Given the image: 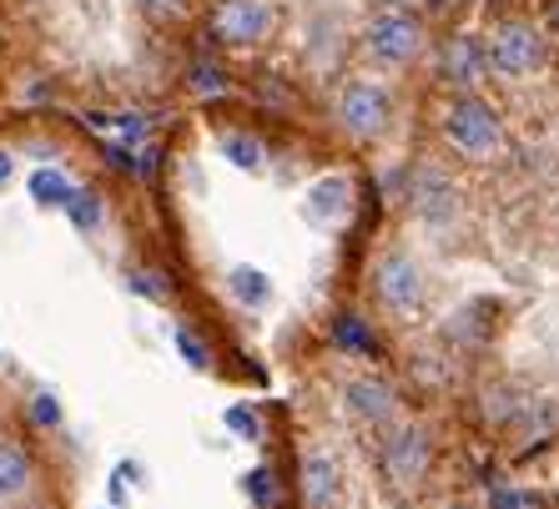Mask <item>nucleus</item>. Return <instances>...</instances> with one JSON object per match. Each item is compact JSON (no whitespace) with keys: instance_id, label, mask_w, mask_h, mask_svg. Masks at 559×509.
<instances>
[{"instance_id":"27","label":"nucleus","mask_w":559,"mask_h":509,"mask_svg":"<svg viewBox=\"0 0 559 509\" xmlns=\"http://www.w3.org/2000/svg\"><path fill=\"white\" fill-rule=\"evenodd\" d=\"M383 5H404V0H383Z\"/></svg>"},{"instance_id":"15","label":"nucleus","mask_w":559,"mask_h":509,"mask_svg":"<svg viewBox=\"0 0 559 509\" xmlns=\"http://www.w3.org/2000/svg\"><path fill=\"white\" fill-rule=\"evenodd\" d=\"M26 187H31V202H36V208H61L76 182H71L61 167H36V171L26 177Z\"/></svg>"},{"instance_id":"4","label":"nucleus","mask_w":559,"mask_h":509,"mask_svg":"<svg viewBox=\"0 0 559 509\" xmlns=\"http://www.w3.org/2000/svg\"><path fill=\"white\" fill-rule=\"evenodd\" d=\"M549 46H545V31L530 26V21H499L495 36L484 40V61L489 71L504 81H520V76H534L545 66Z\"/></svg>"},{"instance_id":"14","label":"nucleus","mask_w":559,"mask_h":509,"mask_svg":"<svg viewBox=\"0 0 559 509\" xmlns=\"http://www.w3.org/2000/svg\"><path fill=\"white\" fill-rule=\"evenodd\" d=\"M31 489V454L15 439H0V499H21Z\"/></svg>"},{"instance_id":"17","label":"nucleus","mask_w":559,"mask_h":509,"mask_svg":"<svg viewBox=\"0 0 559 509\" xmlns=\"http://www.w3.org/2000/svg\"><path fill=\"white\" fill-rule=\"evenodd\" d=\"M222 157L233 162L237 171H258L262 167V142L248 137V131H227V137H222Z\"/></svg>"},{"instance_id":"7","label":"nucleus","mask_w":559,"mask_h":509,"mask_svg":"<svg viewBox=\"0 0 559 509\" xmlns=\"http://www.w3.org/2000/svg\"><path fill=\"white\" fill-rule=\"evenodd\" d=\"M348 212H353V177H343V171H328V177L308 182V192L298 202V217L308 227H338Z\"/></svg>"},{"instance_id":"2","label":"nucleus","mask_w":559,"mask_h":509,"mask_svg":"<svg viewBox=\"0 0 559 509\" xmlns=\"http://www.w3.org/2000/svg\"><path fill=\"white\" fill-rule=\"evenodd\" d=\"M443 137L454 146L459 157H495L499 146H504V121L479 92H459L454 106H449V117H443Z\"/></svg>"},{"instance_id":"25","label":"nucleus","mask_w":559,"mask_h":509,"mask_svg":"<svg viewBox=\"0 0 559 509\" xmlns=\"http://www.w3.org/2000/svg\"><path fill=\"white\" fill-rule=\"evenodd\" d=\"M495 509H530L524 505V495H514V489H495V499H489Z\"/></svg>"},{"instance_id":"22","label":"nucleus","mask_w":559,"mask_h":509,"mask_svg":"<svg viewBox=\"0 0 559 509\" xmlns=\"http://www.w3.org/2000/svg\"><path fill=\"white\" fill-rule=\"evenodd\" d=\"M248 495L258 499V505H273L277 499V474L273 470H252L248 474Z\"/></svg>"},{"instance_id":"10","label":"nucleus","mask_w":559,"mask_h":509,"mask_svg":"<svg viewBox=\"0 0 559 509\" xmlns=\"http://www.w3.org/2000/svg\"><path fill=\"white\" fill-rule=\"evenodd\" d=\"M343 409L368 418V424H383V418H393V409H399V393L383 379H373V374H353V379L343 383Z\"/></svg>"},{"instance_id":"26","label":"nucleus","mask_w":559,"mask_h":509,"mask_svg":"<svg viewBox=\"0 0 559 509\" xmlns=\"http://www.w3.org/2000/svg\"><path fill=\"white\" fill-rule=\"evenodd\" d=\"M11 177H15V157H11V152H5V146H0V187L11 182Z\"/></svg>"},{"instance_id":"16","label":"nucleus","mask_w":559,"mask_h":509,"mask_svg":"<svg viewBox=\"0 0 559 509\" xmlns=\"http://www.w3.org/2000/svg\"><path fill=\"white\" fill-rule=\"evenodd\" d=\"M61 212L81 227V233H96V227L106 223V202L92 192V187H71V197L61 202Z\"/></svg>"},{"instance_id":"3","label":"nucleus","mask_w":559,"mask_h":509,"mask_svg":"<svg viewBox=\"0 0 559 509\" xmlns=\"http://www.w3.org/2000/svg\"><path fill=\"white\" fill-rule=\"evenodd\" d=\"M333 121L348 131L353 142H378L393 121V96L383 92L378 81L353 76V81H343L338 96H333Z\"/></svg>"},{"instance_id":"12","label":"nucleus","mask_w":559,"mask_h":509,"mask_svg":"<svg viewBox=\"0 0 559 509\" xmlns=\"http://www.w3.org/2000/svg\"><path fill=\"white\" fill-rule=\"evenodd\" d=\"M408 202H414V212L424 217L429 227H439V223H449L459 212V192H454V182L443 177V171H418V182H414V192H408Z\"/></svg>"},{"instance_id":"9","label":"nucleus","mask_w":559,"mask_h":509,"mask_svg":"<svg viewBox=\"0 0 559 509\" xmlns=\"http://www.w3.org/2000/svg\"><path fill=\"white\" fill-rule=\"evenodd\" d=\"M383 470H389L393 484H418V474L429 470V434L418 424L393 429L389 445H383Z\"/></svg>"},{"instance_id":"13","label":"nucleus","mask_w":559,"mask_h":509,"mask_svg":"<svg viewBox=\"0 0 559 509\" xmlns=\"http://www.w3.org/2000/svg\"><path fill=\"white\" fill-rule=\"evenodd\" d=\"M273 277L262 273V268H252V262H237V268H227V298L242 303V308H267L273 303Z\"/></svg>"},{"instance_id":"20","label":"nucleus","mask_w":559,"mask_h":509,"mask_svg":"<svg viewBox=\"0 0 559 509\" xmlns=\"http://www.w3.org/2000/svg\"><path fill=\"white\" fill-rule=\"evenodd\" d=\"M333 339H338L343 348H353V353H373V339L364 333V318H338Z\"/></svg>"},{"instance_id":"18","label":"nucleus","mask_w":559,"mask_h":509,"mask_svg":"<svg viewBox=\"0 0 559 509\" xmlns=\"http://www.w3.org/2000/svg\"><path fill=\"white\" fill-rule=\"evenodd\" d=\"M127 283H131V293H136V298L167 303V277L156 273V268H131V273H127Z\"/></svg>"},{"instance_id":"8","label":"nucleus","mask_w":559,"mask_h":509,"mask_svg":"<svg viewBox=\"0 0 559 509\" xmlns=\"http://www.w3.org/2000/svg\"><path fill=\"white\" fill-rule=\"evenodd\" d=\"M298 495L308 509H333L343 499V464L328 449H302L298 464Z\"/></svg>"},{"instance_id":"1","label":"nucleus","mask_w":559,"mask_h":509,"mask_svg":"<svg viewBox=\"0 0 559 509\" xmlns=\"http://www.w3.org/2000/svg\"><path fill=\"white\" fill-rule=\"evenodd\" d=\"M364 56L383 71H399L408 66L418 51H424V26H418V15L408 5H383L364 21Z\"/></svg>"},{"instance_id":"5","label":"nucleus","mask_w":559,"mask_h":509,"mask_svg":"<svg viewBox=\"0 0 559 509\" xmlns=\"http://www.w3.org/2000/svg\"><path fill=\"white\" fill-rule=\"evenodd\" d=\"M424 287H429V277H424L414 252L393 248L373 262V293L389 313H414L418 303H424Z\"/></svg>"},{"instance_id":"21","label":"nucleus","mask_w":559,"mask_h":509,"mask_svg":"<svg viewBox=\"0 0 559 509\" xmlns=\"http://www.w3.org/2000/svg\"><path fill=\"white\" fill-rule=\"evenodd\" d=\"M177 353H182L192 368H212V353H207V343L197 339V333H187V328H177Z\"/></svg>"},{"instance_id":"6","label":"nucleus","mask_w":559,"mask_h":509,"mask_svg":"<svg viewBox=\"0 0 559 509\" xmlns=\"http://www.w3.org/2000/svg\"><path fill=\"white\" fill-rule=\"evenodd\" d=\"M212 31L227 46H258L273 31V5L267 0H217L212 11Z\"/></svg>"},{"instance_id":"24","label":"nucleus","mask_w":559,"mask_h":509,"mask_svg":"<svg viewBox=\"0 0 559 509\" xmlns=\"http://www.w3.org/2000/svg\"><path fill=\"white\" fill-rule=\"evenodd\" d=\"M31 418H36V424H46V429H51V424H61V409H56L51 393H36V399H31Z\"/></svg>"},{"instance_id":"23","label":"nucleus","mask_w":559,"mask_h":509,"mask_svg":"<svg viewBox=\"0 0 559 509\" xmlns=\"http://www.w3.org/2000/svg\"><path fill=\"white\" fill-rule=\"evenodd\" d=\"M222 424L233 434H242V439H258V418L248 414V409H237V404H227V414H222Z\"/></svg>"},{"instance_id":"19","label":"nucleus","mask_w":559,"mask_h":509,"mask_svg":"<svg viewBox=\"0 0 559 509\" xmlns=\"http://www.w3.org/2000/svg\"><path fill=\"white\" fill-rule=\"evenodd\" d=\"M131 5H136L146 21H162V26H167V21H182V15L192 11V0H131Z\"/></svg>"},{"instance_id":"11","label":"nucleus","mask_w":559,"mask_h":509,"mask_svg":"<svg viewBox=\"0 0 559 509\" xmlns=\"http://www.w3.org/2000/svg\"><path fill=\"white\" fill-rule=\"evenodd\" d=\"M484 71H489V61H484V40L479 36H454L449 40V51H443V81H449L454 92H479Z\"/></svg>"}]
</instances>
